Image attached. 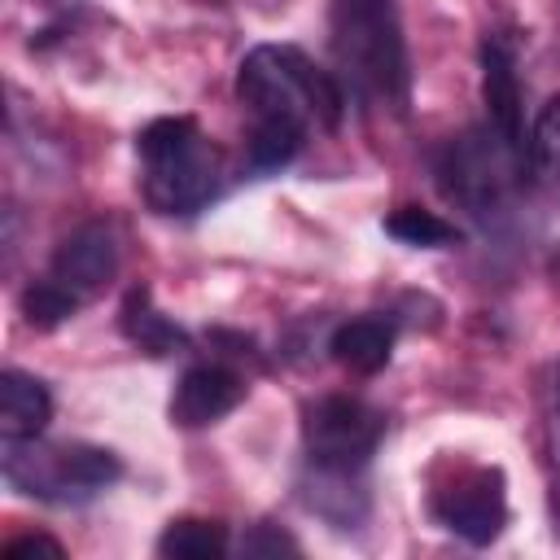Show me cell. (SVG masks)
<instances>
[{
	"mask_svg": "<svg viewBox=\"0 0 560 560\" xmlns=\"http://www.w3.org/2000/svg\"><path fill=\"white\" fill-rule=\"evenodd\" d=\"M236 96L254 122H284V127H337L341 122V88L324 74L306 52L289 44H258L245 52L236 70Z\"/></svg>",
	"mask_w": 560,
	"mask_h": 560,
	"instance_id": "6da1fadb",
	"label": "cell"
},
{
	"mask_svg": "<svg viewBox=\"0 0 560 560\" xmlns=\"http://www.w3.org/2000/svg\"><path fill=\"white\" fill-rule=\"evenodd\" d=\"M328 35L341 79L389 109L407 105L411 70H407V39L394 0H332Z\"/></svg>",
	"mask_w": 560,
	"mask_h": 560,
	"instance_id": "7a4b0ae2",
	"label": "cell"
},
{
	"mask_svg": "<svg viewBox=\"0 0 560 560\" xmlns=\"http://www.w3.org/2000/svg\"><path fill=\"white\" fill-rule=\"evenodd\" d=\"M140 153V192L158 214L201 210L223 179L219 144L192 118H158L136 140Z\"/></svg>",
	"mask_w": 560,
	"mask_h": 560,
	"instance_id": "3957f363",
	"label": "cell"
},
{
	"mask_svg": "<svg viewBox=\"0 0 560 560\" xmlns=\"http://www.w3.org/2000/svg\"><path fill=\"white\" fill-rule=\"evenodd\" d=\"M4 481L44 503H83L122 477L118 455L88 442H4Z\"/></svg>",
	"mask_w": 560,
	"mask_h": 560,
	"instance_id": "277c9868",
	"label": "cell"
},
{
	"mask_svg": "<svg viewBox=\"0 0 560 560\" xmlns=\"http://www.w3.org/2000/svg\"><path fill=\"white\" fill-rule=\"evenodd\" d=\"M381 433H385L381 411H372L350 394H328L311 402L302 420L306 459L311 468H324V472H359L372 459Z\"/></svg>",
	"mask_w": 560,
	"mask_h": 560,
	"instance_id": "5b68a950",
	"label": "cell"
},
{
	"mask_svg": "<svg viewBox=\"0 0 560 560\" xmlns=\"http://www.w3.org/2000/svg\"><path fill=\"white\" fill-rule=\"evenodd\" d=\"M525 166V158L494 131V127H472L464 131L459 140H451L438 175H442V188L464 201L468 210L486 214L490 206H499L512 188V175Z\"/></svg>",
	"mask_w": 560,
	"mask_h": 560,
	"instance_id": "8992f818",
	"label": "cell"
},
{
	"mask_svg": "<svg viewBox=\"0 0 560 560\" xmlns=\"http://www.w3.org/2000/svg\"><path fill=\"white\" fill-rule=\"evenodd\" d=\"M433 512L438 521L459 534L464 542H490L499 538L503 521H508V494H503V477L499 468H468L455 472V481L446 490L433 494Z\"/></svg>",
	"mask_w": 560,
	"mask_h": 560,
	"instance_id": "52a82bcc",
	"label": "cell"
},
{
	"mask_svg": "<svg viewBox=\"0 0 560 560\" xmlns=\"http://www.w3.org/2000/svg\"><path fill=\"white\" fill-rule=\"evenodd\" d=\"M114 271H118V236H114L109 223L92 219V223L74 228L57 245L52 267H48V280L61 284L70 298L88 302V298H96L114 280Z\"/></svg>",
	"mask_w": 560,
	"mask_h": 560,
	"instance_id": "ba28073f",
	"label": "cell"
},
{
	"mask_svg": "<svg viewBox=\"0 0 560 560\" xmlns=\"http://www.w3.org/2000/svg\"><path fill=\"white\" fill-rule=\"evenodd\" d=\"M481 96H486L490 127L525 158L529 140H525V118H521V74H516V52L503 35H490L481 44Z\"/></svg>",
	"mask_w": 560,
	"mask_h": 560,
	"instance_id": "9c48e42d",
	"label": "cell"
},
{
	"mask_svg": "<svg viewBox=\"0 0 560 560\" xmlns=\"http://www.w3.org/2000/svg\"><path fill=\"white\" fill-rule=\"evenodd\" d=\"M241 398H245V381L232 368H223V363H197L175 385L171 420L184 424V429H201V424L223 420Z\"/></svg>",
	"mask_w": 560,
	"mask_h": 560,
	"instance_id": "30bf717a",
	"label": "cell"
},
{
	"mask_svg": "<svg viewBox=\"0 0 560 560\" xmlns=\"http://www.w3.org/2000/svg\"><path fill=\"white\" fill-rule=\"evenodd\" d=\"M48 420H52L48 389L35 376H26V372L4 368L0 372V433H4V442L39 438Z\"/></svg>",
	"mask_w": 560,
	"mask_h": 560,
	"instance_id": "8fae6325",
	"label": "cell"
},
{
	"mask_svg": "<svg viewBox=\"0 0 560 560\" xmlns=\"http://www.w3.org/2000/svg\"><path fill=\"white\" fill-rule=\"evenodd\" d=\"M332 359L350 372H381L389 363V350H394V324L376 319V315H359V319H346L332 341H328Z\"/></svg>",
	"mask_w": 560,
	"mask_h": 560,
	"instance_id": "7c38bea8",
	"label": "cell"
},
{
	"mask_svg": "<svg viewBox=\"0 0 560 560\" xmlns=\"http://www.w3.org/2000/svg\"><path fill=\"white\" fill-rule=\"evenodd\" d=\"M158 556H171V560H219L228 556V529L219 521H197V516H184V521H171L158 538Z\"/></svg>",
	"mask_w": 560,
	"mask_h": 560,
	"instance_id": "4fadbf2b",
	"label": "cell"
},
{
	"mask_svg": "<svg viewBox=\"0 0 560 560\" xmlns=\"http://www.w3.org/2000/svg\"><path fill=\"white\" fill-rule=\"evenodd\" d=\"M122 328H127V337L140 341L149 354H171L175 346H184V332H179L166 315H158V311L149 306V293H144V289H136V293L127 298V306H122Z\"/></svg>",
	"mask_w": 560,
	"mask_h": 560,
	"instance_id": "5bb4252c",
	"label": "cell"
},
{
	"mask_svg": "<svg viewBox=\"0 0 560 560\" xmlns=\"http://www.w3.org/2000/svg\"><path fill=\"white\" fill-rule=\"evenodd\" d=\"M385 232L398 236L402 245H424V249H438V245H455L459 241V232L446 219H438L433 210H416V206L394 210L385 219Z\"/></svg>",
	"mask_w": 560,
	"mask_h": 560,
	"instance_id": "9a60e30c",
	"label": "cell"
},
{
	"mask_svg": "<svg viewBox=\"0 0 560 560\" xmlns=\"http://www.w3.org/2000/svg\"><path fill=\"white\" fill-rule=\"evenodd\" d=\"M74 311H79V298H70V293H66L61 284H52L48 276L22 293V315H26L35 328H57V324L70 319Z\"/></svg>",
	"mask_w": 560,
	"mask_h": 560,
	"instance_id": "2e32d148",
	"label": "cell"
},
{
	"mask_svg": "<svg viewBox=\"0 0 560 560\" xmlns=\"http://www.w3.org/2000/svg\"><path fill=\"white\" fill-rule=\"evenodd\" d=\"M529 162L547 179H560V101L542 105V114L534 122V136H529Z\"/></svg>",
	"mask_w": 560,
	"mask_h": 560,
	"instance_id": "e0dca14e",
	"label": "cell"
},
{
	"mask_svg": "<svg viewBox=\"0 0 560 560\" xmlns=\"http://www.w3.org/2000/svg\"><path fill=\"white\" fill-rule=\"evenodd\" d=\"M4 560H26V556H66V547L57 542V538H48V534H22V538H13V542H4V551H0Z\"/></svg>",
	"mask_w": 560,
	"mask_h": 560,
	"instance_id": "ac0fdd59",
	"label": "cell"
},
{
	"mask_svg": "<svg viewBox=\"0 0 560 560\" xmlns=\"http://www.w3.org/2000/svg\"><path fill=\"white\" fill-rule=\"evenodd\" d=\"M241 551H245V556H280V551H289V556H293V551H298V542H293L289 534H276V529L258 525V529L241 542Z\"/></svg>",
	"mask_w": 560,
	"mask_h": 560,
	"instance_id": "d6986e66",
	"label": "cell"
},
{
	"mask_svg": "<svg viewBox=\"0 0 560 560\" xmlns=\"http://www.w3.org/2000/svg\"><path fill=\"white\" fill-rule=\"evenodd\" d=\"M556 271H560V254H556Z\"/></svg>",
	"mask_w": 560,
	"mask_h": 560,
	"instance_id": "ffe728a7",
	"label": "cell"
},
{
	"mask_svg": "<svg viewBox=\"0 0 560 560\" xmlns=\"http://www.w3.org/2000/svg\"><path fill=\"white\" fill-rule=\"evenodd\" d=\"M556 398H560V381H556Z\"/></svg>",
	"mask_w": 560,
	"mask_h": 560,
	"instance_id": "44dd1931",
	"label": "cell"
}]
</instances>
